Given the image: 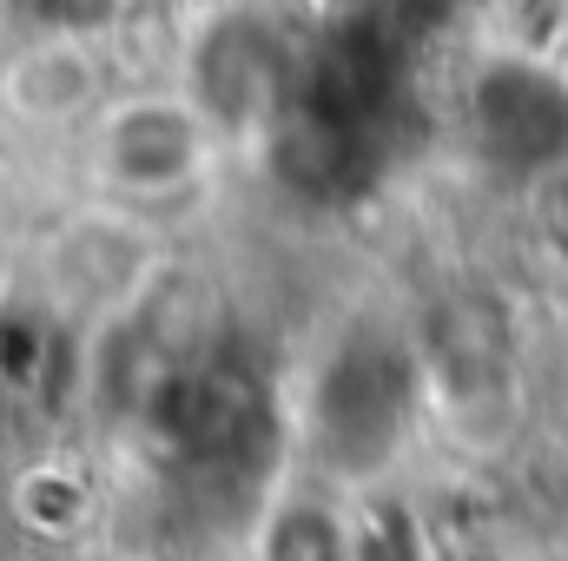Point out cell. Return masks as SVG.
Here are the masks:
<instances>
[{
  "label": "cell",
  "mask_w": 568,
  "mask_h": 561,
  "mask_svg": "<svg viewBox=\"0 0 568 561\" xmlns=\"http://www.w3.org/2000/svg\"><path fill=\"white\" fill-rule=\"evenodd\" d=\"M199 152L192 133V113L172 106V100H140L126 113H113V133H106V159L120 178H172L185 172Z\"/></svg>",
  "instance_id": "1"
},
{
  "label": "cell",
  "mask_w": 568,
  "mask_h": 561,
  "mask_svg": "<svg viewBox=\"0 0 568 561\" xmlns=\"http://www.w3.org/2000/svg\"><path fill=\"white\" fill-rule=\"evenodd\" d=\"M87 93H93V67L80 47H33L13 67V106H27V113H67Z\"/></svg>",
  "instance_id": "2"
}]
</instances>
